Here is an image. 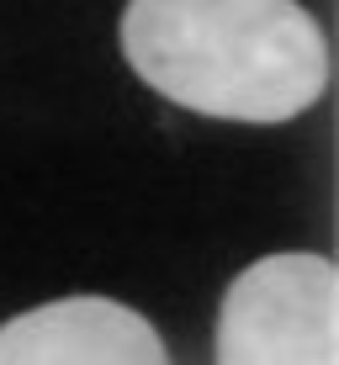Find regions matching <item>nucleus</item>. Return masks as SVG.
I'll use <instances>...</instances> for the list:
<instances>
[{"label":"nucleus","instance_id":"f257e3e1","mask_svg":"<svg viewBox=\"0 0 339 365\" xmlns=\"http://www.w3.org/2000/svg\"><path fill=\"white\" fill-rule=\"evenodd\" d=\"M122 53L165 101L223 122H286L329 85V48L297 0H128Z\"/></svg>","mask_w":339,"mask_h":365},{"label":"nucleus","instance_id":"f03ea898","mask_svg":"<svg viewBox=\"0 0 339 365\" xmlns=\"http://www.w3.org/2000/svg\"><path fill=\"white\" fill-rule=\"evenodd\" d=\"M223 365H334L339 275L323 255H265L223 292Z\"/></svg>","mask_w":339,"mask_h":365},{"label":"nucleus","instance_id":"7ed1b4c3","mask_svg":"<svg viewBox=\"0 0 339 365\" xmlns=\"http://www.w3.org/2000/svg\"><path fill=\"white\" fill-rule=\"evenodd\" d=\"M170 349L143 312L111 297H64L0 329V365H165Z\"/></svg>","mask_w":339,"mask_h":365}]
</instances>
